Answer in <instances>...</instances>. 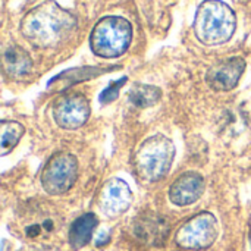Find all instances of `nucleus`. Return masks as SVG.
<instances>
[{
	"mask_svg": "<svg viewBox=\"0 0 251 251\" xmlns=\"http://www.w3.org/2000/svg\"><path fill=\"white\" fill-rule=\"evenodd\" d=\"M237 28L234 10L221 0H204L194 18L196 37L206 46H218L231 40Z\"/></svg>",
	"mask_w": 251,
	"mask_h": 251,
	"instance_id": "obj_2",
	"label": "nucleus"
},
{
	"mask_svg": "<svg viewBox=\"0 0 251 251\" xmlns=\"http://www.w3.org/2000/svg\"><path fill=\"white\" fill-rule=\"evenodd\" d=\"M132 203V193L129 185L119 179H109L100 194V209L109 218H116L125 213Z\"/></svg>",
	"mask_w": 251,
	"mask_h": 251,
	"instance_id": "obj_9",
	"label": "nucleus"
},
{
	"mask_svg": "<svg viewBox=\"0 0 251 251\" xmlns=\"http://www.w3.org/2000/svg\"><path fill=\"white\" fill-rule=\"evenodd\" d=\"M169 231L168 221L154 212L143 213L132 222V235L149 247H160L166 241Z\"/></svg>",
	"mask_w": 251,
	"mask_h": 251,
	"instance_id": "obj_8",
	"label": "nucleus"
},
{
	"mask_svg": "<svg viewBox=\"0 0 251 251\" xmlns=\"http://www.w3.org/2000/svg\"><path fill=\"white\" fill-rule=\"evenodd\" d=\"M25 129L19 122L1 121L0 124V151L1 156H6L21 140Z\"/></svg>",
	"mask_w": 251,
	"mask_h": 251,
	"instance_id": "obj_15",
	"label": "nucleus"
},
{
	"mask_svg": "<svg viewBox=\"0 0 251 251\" xmlns=\"http://www.w3.org/2000/svg\"><path fill=\"white\" fill-rule=\"evenodd\" d=\"M32 60L26 50L19 46H10L3 53V71L12 79H21L29 74Z\"/></svg>",
	"mask_w": 251,
	"mask_h": 251,
	"instance_id": "obj_12",
	"label": "nucleus"
},
{
	"mask_svg": "<svg viewBox=\"0 0 251 251\" xmlns=\"http://www.w3.org/2000/svg\"><path fill=\"white\" fill-rule=\"evenodd\" d=\"M246 71V60L243 57H229L213 65L207 74V84L216 91H229L237 87Z\"/></svg>",
	"mask_w": 251,
	"mask_h": 251,
	"instance_id": "obj_10",
	"label": "nucleus"
},
{
	"mask_svg": "<svg viewBox=\"0 0 251 251\" xmlns=\"http://www.w3.org/2000/svg\"><path fill=\"white\" fill-rule=\"evenodd\" d=\"M41 229H43V225L40 224H31L25 228V235L28 238H37L40 234H41Z\"/></svg>",
	"mask_w": 251,
	"mask_h": 251,
	"instance_id": "obj_17",
	"label": "nucleus"
},
{
	"mask_svg": "<svg viewBox=\"0 0 251 251\" xmlns=\"http://www.w3.org/2000/svg\"><path fill=\"white\" fill-rule=\"evenodd\" d=\"M78 162L71 153H56L46 163L41 174V184L47 194H65L76 181Z\"/></svg>",
	"mask_w": 251,
	"mask_h": 251,
	"instance_id": "obj_5",
	"label": "nucleus"
},
{
	"mask_svg": "<svg viewBox=\"0 0 251 251\" xmlns=\"http://www.w3.org/2000/svg\"><path fill=\"white\" fill-rule=\"evenodd\" d=\"M126 81H128L126 76H122V78L118 79V81H112V82L109 84V87H106V88L101 91V94H100V103H101V104H107V103H112L113 100H116L118 96H119V90L125 85Z\"/></svg>",
	"mask_w": 251,
	"mask_h": 251,
	"instance_id": "obj_16",
	"label": "nucleus"
},
{
	"mask_svg": "<svg viewBox=\"0 0 251 251\" xmlns=\"http://www.w3.org/2000/svg\"><path fill=\"white\" fill-rule=\"evenodd\" d=\"M160 96H162L160 88H157L154 85L134 84L128 93V100L131 101L132 106L146 109V107H151L153 104H156L160 100Z\"/></svg>",
	"mask_w": 251,
	"mask_h": 251,
	"instance_id": "obj_14",
	"label": "nucleus"
},
{
	"mask_svg": "<svg viewBox=\"0 0 251 251\" xmlns=\"http://www.w3.org/2000/svg\"><path fill=\"white\" fill-rule=\"evenodd\" d=\"M131 24L121 16H106L100 19L90 37V46L94 54L106 59L124 54L131 43Z\"/></svg>",
	"mask_w": 251,
	"mask_h": 251,
	"instance_id": "obj_3",
	"label": "nucleus"
},
{
	"mask_svg": "<svg viewBox=\"0 0 251 251\" xmlns=\"http://www.w3.org/2000/svg\"><path fill=\"white\" fill-rule=\"evenodd\" d=\"M75 28V16L53 0L35 6L21 21L22 35L38 49L62 46L71 38Z\"/></svg>",
	"mask_w": 251,
	"mask_h": 251,
	"instance_id": "obj_1",
	"label": "nucleus"
},
{
	"mask_svg": "<svg viewBox=\"0 0 251 251\" xmlns=\"http://www.w3.org/2000/svg\"><path fill=\"white\" fill-rule=\"evenodd\" d=\"M53 118L63 129H78L90 118L88 100L79 93L65 94L54 103Z\"/></svg>",
	"mask_w": 251,
	"mask_h": 251,
	"instance_id": "obj_7",
	"label": "nucleus"
},
{
	"mask_svg": "<svg viewBox=\"0 0 251 251\" xmlns=\"http://www.w3.org/2000/svg\"><path fill=\"white\" fill-rule=\"evenodd\" d=\"M175 157V146L165 135L147 138L137 153V169L141 178L150 182L168 175Z\"/></svg>",
	"mask_w": 251,
	"mask_h": 251,
	"instance_id": "obj_4",
	"label": "nucleus"
},
{
	"mask_svg": "<svg viewBox=\"0 0 251 251\" xmlns=\"http://www.w3.org/2000/svg\"><path fill=\"white\" fill-rule=\"evenodd\" d=\"M218 237V222L209 212L196 215L185 222L175 235V243L184 250H204Z\"/></svg>",
	"mask_w": 251,
	"mask_h": 251,
	"instance_id": "obj_6",
	"label": "nucleus"
},
{
	"mask_svg": "<svg viewBox=\"0 0 251 251\" xmlns=\"http://www.w3.org/2000/svg\"><path fill=\"white\" fill-rule=\"evenodd\" d=\"M97 224L99 221L94 213H85L79 216L69 228V246L74 250L85 247L90 243Z\"/></svg>",
	"mask_w": 251,
	"mask_h": 251,
	"instance_id": "obj_13",
	"label": "nucleus"
},
{
	"mask_svg": "<svg viewBox=\"0 0 251 251\" xmlns=\"http://www.w3.org/2000/svg\"><path fill=\"white\" fill-rule=\"evenodd\" d=\"M31 251H56V250H53V249H34V250H31Z\"/></svg>",
	"mask_w": 251,
	"mask_h": 251,
	"instance_id": "obj_18",
	"label": "nucleus"
},
{
	"mask_svg": "<svg viewBox=\"0 0 251 251\" xmlns=\"http://www.w3.org/2000/svg\"><path fill=\"white\" fill-rule=\"evenodd\" d=\"M204 191V179L200 174L187 172L181 175L169 190V197L176 206H188L196 203Z\"/></svg>",
	"mask_w": 251,
	"mask_h": 251,
	"instance_id": "obj_11",
	"label": "nucleus"
}]
</instances>
